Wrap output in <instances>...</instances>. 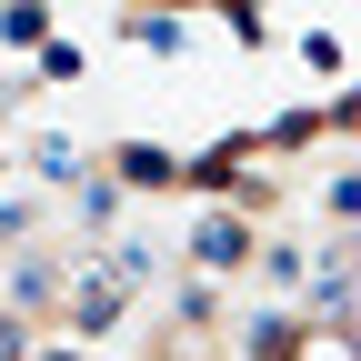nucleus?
<instances>
[{
	"instance_id": "1",
	"label": "nucleus",
	"mask_w": 361,
	"mask_h": 361,
	"mask_svg": "<svg viewBox=\"0 0 361 361\" xmlns=\"http://www.w3.org/2000/svg\"><path fill=\"white\" fill-rule=\"evenodd\" d=\"M251 251H261V241H251V221H241V211H201V221H191V281L221 291L231 271H251Z\"/></svg>"
},
{
	"instance_id": "2",
	"label": "nucleus",
	"mask_w": 361,
	"mask_h": 361,
	"mask_svg": "<svg viewBox=\"0 0 361 361\" xmlns=\"http://www.w3.org/2000/svg\"><path fill=\"white\" fill-rule=\"evenodd\" d=\"M241 361H311V322L301 311H261L241 331Z\"/></svg>"
},
{
	"instance_id": "3",
	"label": "nucleus",
	"mask_w": 361,
	"mask_h": 361,
	"mask_svg": "<svg viewBox=\"0 0 361 361\" xmlns=\"http://www.w3.org/2000/svg\"><path fill=\"white\" fill-rule=\"evenodd\" d=\"M11 311H61V271L40 261V251L11 261Z\"/></svg>"
},
{
	"instance_id": "4",
	"label": "nucleus",
	"mask_w": 361,
	"mask_h": 361,
	"mask_svg": "<svg viewBox=\"0 0 361 361\" xmlns=\"http://www.w3.org/2000/svg\"><path fill=\"white\" fill-rule=\"evenodd\" d=\"M171 171H180L171 151H121V161H111V191H161Z\"/></svg>"
},
{
	"instance_id": "5",
	"label": "nucleus",
	"mask_w": 361,
	"mask_h": 361,
	"mask_svg": "<svg viewBox=\"0 0 361 361\" xmlns=\"http://www.w3.org/2000/svg\"><path fill=\"white\" fill-rule=\"evenodd\" d=\"M251 261L271 271V291H301V281H311V261H301L291 241H271V251H251Z\"/></svg>"
},
{
	"instance_id": "6",
	"label": "nucleus",
	"mask_w": 361,
	"mask_h": 361,
	"mask_svg": "<svg viewBox=\"0 0 361 361\" xmlns=\"http://www.w3.org/2000/svg\"><path fill=\"white\" fill-rule=\"evenodd\" d=\"M0 361H30V331H20V311H0Z\"/></svg>"
},
{
	"instance_id": "7",
	"label": "nucleus",
	"mask_w": 361,
	"mask_h": 361,
	"mask_svg": "<svg viewBox=\"0 0 361 361\" xmlns=\"http://www.w3.org/2000/svg\"><path fill=\"white\" fill-rule=\"evenodd\" d=\"M30 361H80V351H71V341H51V351H30Z\"/></svg>"
}]
</instances>
